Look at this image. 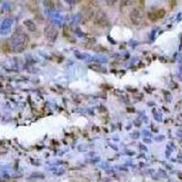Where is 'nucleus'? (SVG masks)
<instances>
[{"label":"nucleus","mask_w":182,"mask_h":182,"mask_svg":"<svg viewBox=\"0 0 182 182\" xmlns=\"http://www.w3.org/2000/svg\"><path fill=\"white\" fill-rule=\"evenodd\" d=\"M130 18L134 25H139L141 21V15H140L139 10L136 8L132 9L130 12Z\"/></svg>","instance_id":"obj_1"},{"label":"nucleus","mask_w":182,"mask_h":182,"mask_svg":"<svg viewBox=\"0 0 182 182\" xmlns=\"http://www.w3.org/2000/svg\"><path fill=\"white\" fill-rule=\"evenodd\" d=\"M44 33H45V36L47 37H49V38H55L57 35V31L55 29V27H52L51 25H48L45 27Z\"/></svg>","instance_id":"obj_2"},{"label":"nucleus","mask_w":182,"mask_h":182,"mask_svg":"<svg viewBox=\"0 0 182 182\" xmlns=\"http://www.w3.org/2000/svg\"><path fill=\"white\" fill-rule=\"evenodd\" d=\"M95 22L98 25H104L106 22H107V16L105 15V13L99 11L96 16L95 18Z\"/></svg>","instance_id":"obj_3"},{"label":"nucleus","mask_w":182,"mask_h":182,"mask_svg":"<svg viewBox=\"0 0 182 182\" xmlns=\"http://www.w3.org/2000/svg\"><path fill=\"white\" fill-rule=\"evenodd\" d=\"M25 25L27 26V27L30 30V31H36V24L32 21V20H27L25 21Z\"/></svg>","instance_id":"obj_4"},{"label":"nucleus","mask_w":182,"mask_h":182,"mask_svg":"<svg viewBox=\"0 0 182 182\" xmlns=\"http://www.w3.org/2000/svg\"><path fill=\"white\" fill-rule=\"evenodd\" d=\"M154 14V18H161L164 17V15H165V10L164 9H159L158 10L157 12L153 13Z\"/></svg>","instance_id":"obj_5"},{"label":"nucleus","mask_w":182,"mask_h":182,"mask_svg":"<svg viewBox=\"0 0 182 182\" xmlns=\"http://www.w3.org/2000/svg\"><path fill=\"white\" fill-rule=\"evenodd\" d=\"M90 68H92V69L94 70H97V71H102V67L100 66H98V65H90L89 66Z\"/></svg>","instance_id":"obj_6"},{"label":"nucleus","mask_w":182,"mask_h":182,"mask_svg":"<svg viewBox=\"0 0 182 182\" xmlns=\"http://www.w3.org/2000/svg\"><path fill=\"white\" fill-rule=\"evenodd\" d=\"M46 6H54V5H53V2L51 1H45L44 2Z\"/></svg>","instance_id":"obj_7"}]
</instances>
